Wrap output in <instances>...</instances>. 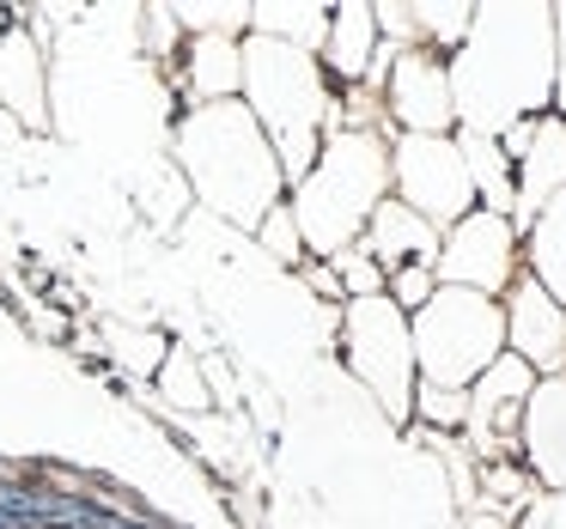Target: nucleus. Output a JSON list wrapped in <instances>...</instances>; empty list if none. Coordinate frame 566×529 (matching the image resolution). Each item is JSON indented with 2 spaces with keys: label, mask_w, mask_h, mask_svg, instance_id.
Returning a JSON list of instances; mask_svg holds the SVG:
<instances>
[{
  "label": "nucleus",
  "mask_w": 566,
  "mask_h": 529,
  "mask_svg": "<svg viewBox=\"0 0 566 529\" xmlns=\"http://www.w3.org/2000/svg\"><path fill=\"white\" fill-rule=\"evenodd\" d=\"M512 225L488 208H469L463 220L451 225V237L439 244V281L444 286H463V293H500L512 286Z\"/></svg>",
  "instance_id": "nucleus-8"
},
{
  "label": "nucleus",
  "mask_w": 566,
  "mask_h": 529,
  "mask_svg": "<svg viewBox=\"0 0 566 529\" xmlns=\"http://www.w3.org/2000/svg\"><path fill=\"white\" fill-rule=\"evenodd\" d=\"M189 86L201 98H226V92L244 86V55H238L232 31H201L196 50H189Z\"/></svg>",
  "instance_id": "nucleus-16"
},
{
  "label": "nucleus",
  "mask_w": 566,
  "mask_h": 529,
  "mask_svg": "<svg viewBox=\"0 0 566 529\" xmlns=\"http://www.w3.org/2000/svg\"><path fill=\"white\" fill-rule=\"evenodd\" d=\"M396 183H402V195H408L402 208L420 213L432 232H439V225H457L469 213V201H475L463 152L444 135H402V147H396Z\"/></svg>",
  "instance_id": "nucleus-6"
},
{
  "label": "nucleus",
  "mask_w": 566,
  "mask_h": 529,
  "mask_svg": "<svg viewBox=\"0 0 566 529\" xmlns=\"http://www.w3.org/2000/svg\"><path fill=\"white\" fill-rule=\"evenodd\" d=\"M554 13L548 7H481L469 19V38L451 80V116H463L469 135L500 140L512 123H530L554 86Z\"/></svg>",
  "instance_id": "nucleus-1"
},
{
  "label": "nucleus",
  "mask_w": 566,
  "mask_h": 529,
  "mask_svg": "<svg viewBox=\"0 0 566 529\" xmlns=\"http://www.w3.org/2000/svg\"><path fill=\"white\" fill-rule=\"evenodd\" d=\"M384 183H390V159L371 135L347 128L323 147V165H311L305 183H298V208H293V225L311 250L323 256H342L354 250L359 225L378 213L384 201Z\"/></svg>",
  "instance_id": "nucleus-2"
},
{
  "label": "nucleus",
  "mask_w": 566,
  "mask_h": 529,
  "mask_svg": "<svg viewBox=\"0 0 566 529\" xmlns=\"http://www.w3.org/2000/svg\"><path fill=\"white\" fill-rule=\"evenodd\" d=\"M390 110L402 116L408 135H444V123H451V80H444V67L432 55H420V50L396 55Z\"/></svg>",
  "instance_id": "nucleus-11"
},
{
  "label": "nucleus",
  "mask_w": 566,
  "mask_h": 529,
  "mask_svg": "<svg viewBox=\"0 0 566 529\" xmlns=\"http://www.w3.org/2000/svg\"><path fill=\"white\" fill-rule=\"evenodd\" d=\"M481 487H488L493 505H500V517L505 511H524V505L536 499V480H530L517 463H481Z\"/></svg>",
  "instance_id": "nucleus-19"
},
{
  "label": "nucleus",
  "mask_w": 566,
  "mask_h": 529,
  "mask_svg": "<svg viewBox=\"0 0 566 529\" xmlns=\"http://www.w3.org/2000/svg\"><path fill=\"white\" fill-rule=\"evenodd\" d=\"M512 165H524V183H517L512 195H517V225H530L566 189V123H554V116L536 123L530 128V147L517 152Z\"/></svg>",
  "instance_id": "nucleus-12"
},
{
  "label": "nucleus",
  "mask_w": 566,
  "mask_h": 529,
  "mask_svg": "<svg viewBox=\"0 0 566 529\" xmlns=\"http://www.w3.org/2000/svg\"><path fill=\"white\" fill-rule=\"evenodd\" d=\"M517 451L530 456L542 487L566 493V371L560 378L530 383L524 402V426H517Z\"/></svg>",
  "instance_id": "nucleus-10"
},
{
  "label": "nucleus",
  "mask_w": 566,
  "mask_h": 529,
  "mask_svg": "<svg viewBox=\"0 0 566 529\" xmlns=\"http://www.w3.org/2000/svg\"><path fill=\"white\" fill-rule=\"evenodd\" d=\"M469 529H505L500 511H469Z\"/></svg>",
  "instance_id": "nucleus-29"
},
{
  "label": "nucleus",
  "mask_w": 566,
  "mask_h": 529,
  "mask_svg": "<svg viewBox=\"0 0 566 529\" xmlns=\"http://www.w3.org/2000/svg\"><path fill=\"white\" fill-rule=\"evenodd\" d=\"M378 268H427L432 256H439V232H432L420 213H408L402 201H378V213H371V250H366Z\"/></svg>",
  "instance_id": "nucleus-13"
},
{
  "label": "nucleus",
  "mask_w": 566,
  "mask_h": 529,
  "mask_svg": "<svg viewBox=\"0 0 566 529\" xmlns=\"http://www.w3.org/2000/svg\"><path fill=\"white\" fill-rule=\"evenodd\" d=\"M342 347H347L354 378L384 402V414L408 420V408H415V347H408V317L402 310H396L384 293L354 298V305H347Z\"/></svg>",
  "instance_id": "nucleus-5"
},
{
  "label": "nucleus",
  "mask_w": 566,
  "mask_h": 529,
  "mask_svg": "<svg viewBox=\"0 0 566 529\" xmlns=\"http://www.w3.org/2000/svg\"><path fill=\"white\" fill-rule=\"evenodd\" d=\"M262 244L274 250L281 262H298V250H305V237H298V225H293V208H274V213H262Z\"/></svg>",
  "instance_id": "nucleus-23"
},
{
  "label": "nucleus",
  "mask_w": 566,
  "mask_h": 529,
  "mask_svg": "<svg viewBox=\"0 0 566 529\" xmlns=\"http://www.w3.org/2000/svg\"><path fill=\"white\" fill-rule=\"evenodd\" d=\"M250 25L274 43H293V50H317L329 38V13L323 7H250Z\"/></svg>",
  "instance_id": "nucleus-18"
},
{
  "label": "nucleus",
  "mask_w": 566,
  "mask_h": 529,
  "mask_svg": "<svg viewBox=\"0 0 566 529\" xmlns=\"http://www.w3.org/2000/svg\"><path fill=\"white\" fill-rule=\"evenodd\" d=\"M371 19H378L384 38H402V43L420 38V31H415V7H371Z\"/></svg>",
  "instance_id": "nucleus-26"
},
{
  "label": "nucleus",
  "mask_w": 566,
  "mask_h": 529,
  "mask_svg": "<svg viewBox=\"0 0 566 529\" xmlns=\"http://www.w3.org/2000/svg\"><path fill=\"white\" fill-rule=\"evenodd\" d=\"M517 529H566V493H536L517 517Z\"/></svg>",
  "instance_id": "nucleus-25"
},
{
  "label": "nucleus",
  "mask_w": 566,
  "mask_h": 529,
  "mask_svg": "<svg viewBox=\"0 0 566 529\" xmlns=\"http://www.w3.org/2000/svg\"><path fill=\"white\" fill-rule=\"evenodd\" d=\"M554 98L566 110V7L554 13Z\"/></svg>",
  "instance_id": "nucleus-27"
},
{
  "label": "nucleus",
  "mask_w": 566,
  "mask_h": 529,
  "mask_svg": "<svg viewBox=\"0 0 566 529\" xmlns=\"http://www.w3.org/2000/svg\"><path fill=\"white\" fill-rule=\"evenodd\" d=\"M305 281H311V286H317V293H342V281H335V274H329V268H305Z\"/></svg>",
  "instance_id": "nucleus-28"
},
{
  "label": "nucleus",
  "mask_w": 566,
  "mask_h": 529,
  "mask_svg": "<svg viewBox=\"0 0 566 529\" xmlns=\"http://www.w3.org/2000/svg\"><path fill=\"white\" fill-rule=\"evenodd\" d=\"M238 55H244V86H250V104H256V123L269 128L274 147H281V171L305 177L323 152L317 128H323V110H329L311 55L293 50V43L262 38V31Z\"/></svg>",
  "instance_id": "nucleus-3"
},
{
  "label": "nucleus",
  "mask_w": 566,
  "mask_h": 529,
  "mask_svg": "<svg viewBox=\"0 0 566 529\" xmlns=\"http://www.w3.org/2000/svg\"><path fill=\"white\" fill-rule=\"evenodd\" d=\"M505 341H512V359H524L530 371L560 378L566 371V310L536 281H517L512 305H505Z\"/></svg>",
  "instance_id": "nucleus-9"
},
{
  "label": "nucleus",
  "mask_w": 566,
  "mask_h": 529,
  "mask_svg": "<svg viewBox=\"0 0 566 529\" xmlns=\"http://www.w3.org/2000/svg\"><path fill=\"white\" fill-rule=\"evenodd\" d=\"M323 50H329V67L347 80H359L371 67V50H378V19H371V7H342V13H329V38H323Z\"/></svg>",
  "instance_id": "nucleus-17"
},
{
  "label": "nucleus",
  "mask_w": 566,
  "mask_h": 529,
  "mask_svg": "<svg viewBox=\"0 0 566 529\" xmlns=\"http://www.w3.org/2000/svg\"><path fill=\"white\" fill-rule=\"evenodd\" d=\"M530 262H536V286L566 310V189L530 220Z\"/></svg>",
  "instance_id": "nucleus-15"
},
{
  "label": "nucleus",
  "mask_w": 566,
  "mask_h": 529,
  "mask_svg": "<svg viewBox=\"0 0 566 529\" xmlns=\"http://www.w3.org/2000/svg\"><path fill=\"white\" fill-rule=\"evenodd\" d=\"M408 347H415L420 383L469 390L505 353V310L463 286H432V298L408 322Z\"/></svg>",
  "instance_id": "nucleus-4"
},
{
  "label": "nucleus",
  "mask_w": 566,
  "mask_h": 529,
  "mask_svg": "<svg viewBox=\"0 0 566 529\" xmlns=\"http://www.w3.org/2000/svg\"><path fill=\"white\" fill-rule=\"evenodd\" d=\"M469 7H451V0H439V7H415V31L432 43H463L469 38Z\"/></svg>",
  "instance_id": "nucleus-20"
},
{
  "label": "nucleus",
  "mask_w": 566,
  "mask_h": 529,
  "mask_svg": "<svg viewBox=\"0 0 566 529\" xmlns=\"http://www.w3.org/2000/svg\"><path fill=\"white\" fill-rule=\"evenodd\" d=\"M415 402H420V420H427V426H463V414H469V390H439V383H420Z\"/></svg>",
  "instance_id": "nucleus-21"
},
{
  "label": "nucleus",
  "mask_w": 566,
  "mask_h": 529,
  "mask_svg": "<svg viewBox=\"0 0 566 529\" xmlns=\"http://www.w3.org/2000/svg\"><path fill=\"white\" fill-rule=\"evenodd\" d=\"M457 152H463V171H469V189H475V201H488V213H512L517 195H512V159L500 152V140L488 135H457Z\"/></svg>",
  "instance_id": "nucleus-14"
},
{
  "label": "nucleus",
  "mask_w": 566,
  "mask_h": 529,
  "mask_svg": "<svg viewBox=\"0 0 566 529\" xmlns=\"http://www.w3.org/2000/svg\"><path fill=\"white\" fill-rule=\"evenodd\" d=\"M530 383H536V371L512 353H500L475 383H469L463 426H469V444H475L481 463H517V426H524Z\"/></svg>",
  "instance_id": "nucleus-7"
},
{
  "label": "nucleus",
  "mask_w": 566,
  "mask_h": 529,
  "mask_svg": "<svg viewBox=\"0 0 566 529\" xmlns=\"http://www.w3.org/2000/svg\"><path fill=\"white\" fill-rule=\"evenodd\" d=\"M432 298V274L427 268H396L390 274V305L396 310H420Z\"/></svg>",
  "instance_id": "nucleus-24"
},
{
  "label": "nucleus",
  "mask_w": 566,
  "mask_h": 529,
  "mask_svg": "<svg viewBox=\"0 0 566 529\" xmlns=\"http://www.w3.org/2000/svg\"><path fill=\"white\" fill-rule=\"evenodd\" d=\"M335 268H342V293H347V298L384 293V268L366 256V250H342V256H335Z\"/></svg>",
  "instance_id": "nucleus-22"
}]
</instances>
